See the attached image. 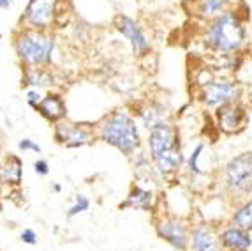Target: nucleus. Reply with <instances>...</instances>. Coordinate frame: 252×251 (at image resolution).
<instances>
[{
    "mask_svg": "<svg viewBox=\"0 0 252 251\" xmlns=\"http://www.w3.org/2000/svg\"><path fill=\"white\" fill-rule=\"evenodd\" d=\"M122 209H136V210H150L152 207V193L147 189L134 186L127 195V200L120 204Z\"/></svg>",
    "mask_w": 252,
    "mask_h": 251,
    "instance_id": "nucleus-16",
    "label": "nucleus"
},
{
    "mask_svg": "<svg viewBox=\"0 0 252 251\" xmlns=\"http://www.w3.org/2000/svg\"><path fill=\"white\" fill-rule=\"evenodd\" d=\"M90 207V200L87 197H83V195H80V197H76V202L69 207L67 210V218H74V216H78V214L85 212V210H89Z\"/></svg>",
    "mask_w": 252,
    "mask_h": 251,
    "instance_id": "nucleus-21",
    "label": "nucleus"
},
{
    "mask_svg": "<svg viewBox=\"0 0 252 251\" xmlns=\"http://www.w3.org/2000/svg\"><path fill=\"white\" fill-rule=\"evenodd\" d=\"M53 136L57 143L65 147V149H78V147L87 145L94 140V133L89 126L69 122L65 119L55 124Z\"/></svg>",
    "mask_w": 252,
    "mask_h": 251,
    "instance_id": "nucleus-6",
    "label": "nucleus"
},
{
    "mask_svg": "<svg viewBox=\"0 0 252 251\" xmlns=\"http://www.w3.org/2000/svg\"><path fill=\"white\" fill-rule=\"evenodd\" d=\"M156 165L162 173H169V172H175L178 170L182 165V154H180V149H173L171 152H166L164 156L156 159Z\"/></svg>",
    "mask_w": 252,
    "mask_h": 251,
    "instance_id": "nucleus-18",
    "label": "nucleus"
},
{
    "mask_svg": "<svg viewBox=\"0 0 252 251\" xmlns=\"http://www.w3.org/2000/svg\"><path fill=\"white\" fill-rule=\"evenodd\" d=\"M115 27H117L118 32L122 34L124 38L130 42L132 51H134L136 55H145L150 50V42L145 38L141 27H139L132 18L126 16V14H118V16L115 18Z\"/></svg>",
    "mask_w": 252,
    "mask_h": 251,
    "instance_id": "nucleus-8",
    "label": "nucleus"
},
{
    "mask_svg": "<svg viewBox=\"0 0 252 251\" xmlns=\"http://www.w3.org/2000/svg\"><path fill=\"white\" fill-rule=\"evenodd\" d=\"M97 134L102 142L113 145L126 156H130L139 145V133L134 119L124 110L113 112L97 126Z\"/></svg>",
    "mask_w": 252,
    "mask_h": 251,
    "instance_id": "nucleus-1",
    "label": "nucleus"
},
{
    "mask_svg": "<svg viewBox=\"0 0 252 251\" xmlns=\"http://www.w3.org/2000/svg\"><path fill=\"white\" fill-rule=\"evenodd\" d=\"M245 121V112L242 106L235 105V103H226L220 105L219 110V124L226 133H235L242 127Z\"/></svg>",
    "mask_w": 252,
    "mask_h": 251,
    "instance_id": "nucleus-12",
    "label": "nucleus"
},
{
    "mask_svg": "<svg viewBox=\"0 0 252 251\" xmlns=\"http://www.w3.org/2000/svg\"><path fill=\"white\" fill-rule=\"evenodd\" d=\"M13 4V0H0V9H9Z\"/></svg>",
    "mask_w": 252,
    "mask_h": 251,
    "instance_id": "nucleus-27",
    "label": "nucleus"
},
{
    "mask_svg": "<svg viewBox=\"0 0 252 251\" xmlns=\"http://www.w3.org/2000/svg\"><path fill=\"white\" fill-rule=\"evenodd\" d=\"M156 230L160 239H164L166 243H169L173 248L184 251L189 243V235L182 221L177 218H164L156 225Z\"/></svg>",
    "mask_w": 252,
    "mask_h": 251,
    "instance_id": "nucleus-9",
    "label": "nucleus"
},
{
    "mask_svg": "<svg viewBox=\"0 0 252 251\" xmlns=\"http://www.w3.org/2000/svg\"><path fill=\"white\" fill-rule=\"evenodd\" d=\"M20 241L23 244H29V246H35V244H37V234H35L32 228H25V230L20 234Z\"/></svg>",
    "mask_w": 252,
    "mask_h": 251,
    "instance_id": "nucleus-22",
    "label": "nucleus"
},
{
    "mask_svg": "<svg viewBox=\"0 0 252 251\" xmlns=\"http://www.w3.org/2000/svg\"><path fill=\"white\" fill-rule=\"evenodd\" d=\"M53 189H55V191H60L62 188H60V184H55V186H53Z\"/></svg>",
    "mask_w": 252,
    "mask_h": 251,
    "instance_id": "nucleus-28",
    "label": "nucleus"
},
{
    "mask_svg": "<svg viewBox=\"0 0 252 251\" xmlns=\"http://www.w3.org/2000/svg\"><path fill=\"white\" fill-rule=\"evenodd\" d=\"M229 0H203L201 13L205 16H215V14H224Z\"/></svg>",
    "mask_w": 252,
    "mask_h": 251,
    "instance_id": "nucleus-20",
    "label": "nucleus"
},
{
    "mask_svg": "<svg viewBox=\"0 0 252 251\" xmlns=\"http://www.w3.org/2000/svg\"><path fill=\"white\" fill-rule=\"evenodd\" d=\"M35 110H37L46 121L53 122V124L63 121L65 115H67V106L63 103L62 96H59V94H48V96H44Z\"/></svg>",
    "mask_w": 252,
    "mask_h": 251,
    "instance_id": "nucleus-11",
    "label": "nucleus"
},
{
    "mask_svg": "<svg viewBox=\"0 0 252 251\" xmlns=\"http://www.w3.org/2000/svg\"><path fill=\"white\" fill-rule=\"evenodd\" d=\"M148 145H150V154L156 161L157 158L164 156L166 152H171L173 149L178 147L177 133L169 124H164L159 122L150 129V140H148Z\"/></svg>",
    "mask_w": 252,
    "mask_h": 251,
    "instance_id": "nucleus-7",
    "label": "nucleus"
},
{
    "mask_svg": "<svg viewBox=\"0 0 252 251\" xmlns=\"http://www.w3.org/2000/svg\"><path fill=\"white\" fill-rule=\"evenodd\" d=\"M34 172L37 173V175H48L50 173V165H48L46 159H37L34 163Z\"/></svg>",
    "mask_w": 252,
    "mask_h": 251,
    "instance_id": "nucleus-25",
    "label": "nucleus"
},
{
    "mask_svg": "<svg viewBox=\"0 0 252 251\" xmlns=\"http://www.w3.org/2000/svg\"><path fill=\"white\" fill-rule=\"evenodd\" d=\"M201 151H203V145H198L196 147V151L192 152V156H190V159H189L190 172H194V173H201V170H199V167H198V159H199Z\"/></svg>",
    "mask_w": 252,
    "mask_h": 251,
    "instance_id": "nucleus-24",
    "label": "nucleus"
},
{
    "mask_svg": "<svg viewBox=\"0 0 252 251\" xmlns=\"http://www.w3.org/2000/svg\"><path fill=\"white\" fill-rule=\"evenodd\" d=\"M0 195H2V179H0Z\"/></svg>",
    "mask_w": 252,
    "mask_h": 251,
    "instance_id": "nucleus-29",
    "label": "nucleus"
},
{
    "mask_svg": "<svg viewBox=\"0 0 252 251\" xmlns=\"http://www.w3.org/2000/svg\"><path fill=\"white\" fill-rule=\"evenodd\" d=\"M14 50L27 69L46 67L51 64L53 57L55 38L50 32H41V30H20L14 38Z\"/></svg>",
    "mask_w": 252,
    "mask_h": 251,
    "instance_id": "nucleus-2",
    "label": "nucleus"
},
{
    "mask_svg": "<svg viewBox=\"0 0 252 251\" xmlns=\"http://www.w3.org/2000/svg\"><path fill=\"white\" fill-rule=\"evenodd\" d=\"M238 96V87L235 84H231V82H212V84H206L205 92H203V99H205L206 105L210 106L233 103Z\"/></svg>",
    "mask_w": 252,
    "mask_h": 251,
    "instance_id": "nucleus-10",
    "label": "nucleus"
},
{
    "mask_svg": "<svg viewBox=\"0 0 252 251\" xmlns=\"http://www.w3.org/2000/svg\"><path fill=\"white\" fill-rule=\"evenodd\" d=\"M220 243L227 251H247L251 248V235L245 230H240L236 226L227 228L220 234Z\"/></svg>",
    "mask_w": 252,
    "mask_h": 251,
    "instance_id": "nucleus-14",
    "label": "nucleus"
},
{
    "mask_svg": "<svg viewBox=\"0 0 252 251\" xmlns=\"http://www.w3.org/2000/svg\"><path fill=\"white\" fill-rule=\"evenodd\" d=\"M41 99H42V96L39 94V90H30L29 94H27V103H29L32 108H37V105L41 103Z\"/></svg>",
    "mask_w": 252,
    "mask_h": 251,
    "instance_id": "nucleus-26",
    "label": "nucleus"
},
{
    "mask_svg": "<svg viewBox=\"0 0 252 251\" xmlns=\"http://www.w3.org/2000/svg\"><path fill=\"white\" fill-rule=\"evenodd\" d=\"M59 14V0H30L21 21L25 29L50 32Z\"/></svg>",
    "mask_w": 252,
    "mask_h": 251,
    "instance_id": "nucleus-4",
    "label": "nucleus"
},
{
    "mask_svg": "<svg viewBox=\"0 0 252 251\" xmlns=\"http://www.w3.org/2000/svg\"><path fill=\"white\" fill-rule=\"evenodd\" d=\"M21 85L35 88L50 87V85H53V76L46 69H42V67H32V69H27L25 71V76L21 80Z\"/></svg>",
    "mask_w": 252,
    "mask_h": 251,
    "instance_id": "nucleus-17",
    "label": "nucleus"
},
{
    "mask_svg": "<svg viewBox=\"0 0 252 251\" xmlns=\"http://www.w3.org/2000/svg\"><path fill=\"white\" fill-rule=\"evenodd\" d=\"M192 250L194 251H222L219 243V237L208 226H198L192 232Z\"/></svg>",
    "mask_w": 252,
    "mask_h": 251,
    "instance_id": "nucleus-15",
    "label": "nucleus"
},
{
    "mask_svg": "<svg viewBox=\"0 0 252 251\" xmlns=\"http://www.w3.org/2000/svg\"><path fill=\"white\" fill-rule=\"evenodd\" d=\"M233 223L240 230H252V200L240 207L238 212L233 216Z\"/></svg>",
    "mask_w": 252,
    "mask_h": 251,
    "instance_id": "nucleus-19",
    "label": "nucleus"
},
{
    "mask_svg": "<svg viewBox=\"0 0 252 251\" xmlns=\"http://www.w3.org/2000/svg\"><path fill=\"white\" fill-rule=\"evenodd\" d=\"M244 36V25L240 23L238 18L231 13H224L214 21V25L208 30V44L214 50L227 53L242 44Z\"/></svg>",
    "mask_w": 252,
    "mask_h": 251,
    "instance_id": "nucleus-3",
    "label": "nucleus"
},
{
    "mask_svg": "<svg viewBox=\"0 0 252 251\" xmlns=\"http://www.w3.org/2000/svg\"><path fill=\"white\" fill-rule=\"evenodd\" d=\"M226 180L231 191L238 195L252 191V151L236 156L227 163Z\"/></svg>",
    "mask_w": 252,
    "mask_h": 251,
    "instance_id": "nucleus-5",
    "label": "nucleus"
},
{
    "mask_svg": "<svg viewBox=\"0 0 252 251\" xmlns=\"http://www.w3.org/2000/svg\"><path fill=\"white\" fill-rule=\"evenodd\" d=\"M21 177H23V163L21 159L14 154H7L4 161L0 163V179L2 184L9 188H18L21 184Z\"/></svg>",
    "mask_w": 252,
    "mask_h": 251,
    "instance_id": "nucleus-13",
    "label": "nucleus"
},
{
    "mask_svg": "<svg viewBox=\"0 0 252 251\" xmlns=\"http://www.w3.org/2000/svg\"><path fill=\"white\" fill-rule=\"evenodd\" d=\"M18 147H20V151H23V152L32 151V152H37V154L41 152V147H39L32 138H21L20 142H18Z\"/></svg>",
    "mask_w": 252,
    "mask_h": 251,
    "instance_id": "nucleus-23",
    "label": "nucleus"
}]
</instances>
